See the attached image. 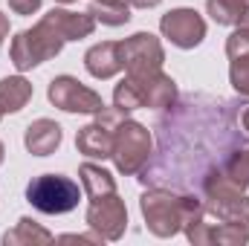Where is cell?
I'll use <instances>...</instances> for the list:
<instances>
[{
	"instance_id": "obj_1",
	"label": "cell",
	"mask_w": 249,
	"mask_h": 246,
	"mask_svg": "<svg viewBox=\"0 0 249 246\" xmlns=\"http://www.w3.org/2000/svg\"><path fill=\"white\" fill-rule=\"evenodd\" d=\"M244 102L183 96L157 122L160 148L157 157L145 162L139 180L157 188L197 191L200 183L223 168V162L247 148V133L241 124Z\"/></svg>"
},
{
	"instance_id": "obj_2",
	"label": "cell",
	"mask_w": 249,
	"mask_h": 246,
	"mask_svg": "<svg viewBox=\"0 0 249 246\" xmlns=\"http://www.w3.org/2000/svg\"><path fill=\"white\" fill-rule=\"evenodd\" d=\"M139 206H142L148 229L157 238H171L180 229H186V223L200 220L206 214V206L200 197L174 191V188H157V185H151V191L142 194Z\"/></svg>"
},
{
	"instance_id": "obj_3",
	"label": "cell",
	"mask_w": 249,
	"mask_h": 246,
	"mask_svg": "<svg viewBox=\"0 0 249 246\" xmlns=\"http://www.w3.org/2000/svg\"><path fill=\"white\" fill-rule=\"evenodd\" d=\"M174 102H177V84L162 70L151 72V75H127L122 84H116V90H113V105L119 110H124V113L139 110V107L165 110Z\"/></svg>"
},
{
	"instance_id": "obj_4",
	"label": "cell",
	"mask_w": 249,
	"mask_h": 246,
	"mask_svg": "<svg viewBox=\"0 0 249 246\" xmlns=\"http://www.w3.org/2000/svg\"><path fill=\"white\" fill-rule=\"evenodd\" d=\"M64 44H67V35H64V29L58 26L55 15L50 12V15L41 18L38 26L20 32V35L12 41V50H9V53H12V64H15L20 72H23V70H32V67H38V64L50 61L53 55H58Z\"/></svg>"
},
{
	"instance_id": "obj_5",
	"label": "cell",
	"mask_w": 249,
	"mask_h": 246,
	"mask_svg": "<svg viewBox=\"0 0 249 246\" xmlns=\"http://www.w3.org/2000/svg\"><path fill=\"white\" fill-rule=\"evenodd\" d=\"M197 191H200V200H203L206 211H212L217 220L249 226V197L244 194V188H238L232 180H226V174L220 168L212 171L200 183Z\"/></svg>"
},
{
	"instance_id": "obj_6",
	"label": "cell",
	"mask_w": 249,
	"mask_h": 246,
	"mask_svg": "<svg viewBox=\"0 0 249 246\" xmlns=\"http://www.w3.org/2000/svg\"><path fill=\"white\" fill-rule=\"evenodd\" d=\"M26 200L44 214H67L78 206L81 188L64 174H44L26 185Z\"/></svg>"
},
{
	"instance_id": "obj_7",
	"label": "cell",
	"mask_w": 249,
	"mask_h": 246,
	"mask_svg": "<svg viewBox=\"0 0 249 246\" xmlns=\"http://www.w3.org/2000/svg\"><path fill=\"white\" fill-rule=\"evenodd\" d=\"M110 159L116 162V168L124 177H133L145 168V162L151 159V133L148 127L139 122L122 119L113 136V154Z\"/></svg>"
},
{
	"instance_id": "obj_8",
	"label": "cell",
	"mask_w": 249,
	"mask_h": 246,
	"mask_svg": "<svg viewBox=\"0 0 249 246\" xmlns=\"http://www.w3.org/2000/svg\"><path fill=\"white\" fill-rule=\"evenodd\" d=\"M124 110H119L116 105L113 107H102L96 122H90L87 127L78 130L75 136V148L84 154V157H93V159H107L113 154V136H116V127L122 122Z\"/></svg>"
},
{
	"instance_id": "obj_9",
	"label": "cell",
	"mask_w": 249,
	"mask_h": 246,
	"mask_svg": "<svg viewBox=\"0 0 249 246\" xmlns=\"http://www.w3.org/2000/svg\"><path fill=\"white\" fill-rule=\"evenodd\" d=\"M119 50H122V64L127 75H151L162 70L165 53H162L160 38H154L151 32H136L119 41Z\"/></svg>"
},
{
	"instance_id": "obj_10",
	"label": "cell",
	"mask_w": 249,
	"mask_h": 246,
	"mask_svg": "<svg viewBox=\"0 0 249 246\" xmlns=\"http://www.w3.org/2000/svg\"><path fill=\"white\" fill-rule=\"evenodd\" d=\"M47 96H50V102H53L55 107H61L67 113H99V110L105 107L102 96H99L96 90L84 87V84H81L78 78H72V75H58V78H53Z\"/></svg>"
},
{
	"instance_id": "obj_11",
	"label": "cell",
	"mask_w": 249,
	"mask_h": 246,
	"mask_svg": "<svg viewBox=\"0 0 249 246\" xmlns=\"http://www.w3.org/2000/svg\"><path fill=\"white\" fill-rule=\"evenodd\" d=\"M87 226L96 229V235H102L105 241H119L127 229V209L119 200V194H107L99 200H90L87 209Z\"/></svg>"
},
{
	"instance_id": "obj_12",
	"label": "cell",
	"mask_w": 249,
	"mask_h": 246,
	"mask_svg": "<svg viewBox=\"0 0 249 246\" xmlns=\"http://www.w3.org/2000/svg\"><path fill=\"white\" fill-rule=\"evenodd\" d=\"M162 35L180 47V50H194L203 38H206V20L194 12V9H174L168 15H162L160 20Z\"/></svg>"
},
{
	"instance_id": "obj_13",
	"label": "cell",
	"mask_w": 249,
	"mask_h": 246,
	"mask_svg": "<svg viewBox=\"0 0 249 246\" xmlns=\"http://www.w3.org/2000/svg\"><path fill=\"white\" fill-rule=\"evenodd\" d=\"M186 235L191 244H247L249 226L241 223H206V214L200 220L186 223Z\"/></svg>"
},
{
	"instance_id": "obj_14",
	"label": "cell",
	"mask_w": 249,
	"mask_h": 246,
	"mask_svg": "<svg viewBox=\"0 0 249 246\" xmlns=\"http://www.w3.org/2000/svg\"><path fill=\"white\" fill-rule=\"evenodd\" d=\"M84 67L93 78H113L116 72H122V50H119V41H105V44H96L87 50L84 55Z\"/></svg>"
},
{
	"instance_id": "obj_15",
	"label": "cell",
	"mask_w": 249,
	"mask_h": 246,
	"mask_svg": "<svg viewBox=\"0 0 249 246\" xmlns=\"http://www.w3.org/2000/svg\"><path fill=\"white\" fill-rule=\"evenodd\" d=\"M61 136L64 133H61V124L58 122H53V119H35V122L26 127L23 145L35 157H50L61 145Z\"/></svg>"
},
{
	"instance_id": "obj_16",
	"label": "cell",
	"mask_w": 249,
	"mask_h": 246,
	"mask_svg": "<svg viewBox=\"0 0 249 246\" xmlns=\"http://www.w3.org/2000/svg\"><path fill=\"white\" fill-rule=\"evenodd\" d=\"M29 99H32V84L23 75L0 78V116L23 110Z\"/></svg>"
},
{
	"instance_id": "obj_17",
	"label": "cell",
	"mask_w": 249,
	"mask_h": 246,
	"mask_svg": "<svg viewBox=\"0 0 249 246\" xmlns=\"http://www.w3.org/2000/svg\"><path fill=\"white\" fill-rule=\"evenodd\" d=\"M78 174H81V185H84V191H87L90 200H99V197H107V194L116 191V183H113L110 171H105L102 165L84 162Z\"/></svg>"
},
{
	"instance_id": "obj_18",
	"label": "cell",
	"mask_w": 249,
	"mask_h": 246,
	"mask_svg": "<svg viewBox=\"0 0 249 246\" xmlns=\"http://www.w3.org/2000/svg\"><path fill=\"white\" fill-rule=\"evenodd\" d=\"M90 15L102 20L105 26H122L130 20V3L127 0H93Z\"/></svg>"
},
{
	"instance_id": "obj_19",
	"label": "cell",
	"mask_w": 249,
	"mask_h": 246,
	"mask_svg": "<svg viewBox=\"0 0 249 246\" xmlns=\"http://www.w3.org/2000/svg\"><path fill=\"white\" fill-rule=\"evenodd\" d=\"M247 9H249V0H206V12H209L212 20L220 23V26L238 23Z\"/></svg>"
},
{
	"instance_id": "obj_20",
	"label": "cell",
	"mask_w": 249,
	"mask_h": 246,
	"mask_svg": "<svg viewBox=\"0 0 249 246\" xmlns=\"http://www.w3.org/2000/svg\"><path fill=\"white\" fill-rule=\"evenodd\" d=\"M50 241H53V235L47 229H41L35 220H29V217H20L18 226L3 235V244L6 246L9 244H50Z\"/></svg>"
},
{
	"instance_id": "obj_21",
	"label": "cell",
	"mask_w": 249,
	"mask_h": 246,
	"mask_svg": "<svg viewBox=\"0 0 249 246\" xmlns=\"http://www.w3.org/2000/svg\"><path fill=\"white\" fill-rule=\"evenodd\" d=\"M220 171L226 174V180H232L238 188H249V148L235 151V154L223 162Z\"/></svg>"
},
{
	"instance_id": "obj_22",
	"label": "cell",
	"mask_w": 249,
	"mask_h": 246,
	"mask_svg": "<svg viewBox=\"0 0 249 246\" xmlns=\"http://www.w3.org/2000/svg\"><path fill=\"white\" fill-rule=\"evenodd\" d=\"M229 81H232V87L249 99V55L247 58H232L229 64Z\"/></svg>"
},
{
	"instance_id": "obj_23",
	"label": "cell",
	"mask_w": 249,
	"mask_h": 246,
	"mask_svg": "<svg viewBox=\"0 0 249 246\" xmlns=\"http://www.w3.org/2000/svg\"><path fill=\"white\" fill-rule=\"evenodd\" d=\"M41 3H44V0H9V9H12L15 15H32V12L41 9Z\"/></svg>"
},
{
	"instance_id": "obj_24",
	"label": "cell",
	"mask_w": 249,
	"mask_h": 246,
	"mask_svg": "<svg viewBox=\"0 0 249 246\" xmlns=\"http://www.w3.org/2000/svg\"><path fill=\"white\" fill-rule=\"evenodd\" d=\"M130 6H136V9H154V6H160V0H127Z\"/></svg>"
},
{
	"instance_id": "obj_25",
	"label": "cell",
	"mask_w": 249,
	"mask_h": 246,
	"mask_svg": "<svg viewBox=\"0 0 249 246\" xmlns=\"http://www.w3.org/2000/svg\"><path fill=\"white\" fill-rule=\"evenodd\" d=\"M9 35V18L0 12V47H3V38Z\"/></svg>"
},
{
	"instance_id": "obj_26",
	"label": "cell",
	"mask_w": 249,
	"mask_h": 246,
	"mask_svg": "<svg viewBox=\"0 0 249 246\" xmlns=\"http://www.w3.org/2000/svg\"><path fill=\"white\" fill-rule=\"evenodd\" d=\"M241 124H244V130L249 133V107H244V113H241Z\"/></svg>"
},
{
	"instance_id": "obj_27",
	"label": "cell",
	"mask_w": 249,
	"mask_h": 246,
	"mask_svg": "<svg viewBox=\"0 0 249 246\" xmlns=\"http://www.w3.org/2000/svg\"><path fill=\"white\" fill-rule=\"evenodd\" d=\"M238 26H247V29H249V9H247V12H244V18L238 20Z\"/></svg>"
},
{
	"instance_id": "obj_28",
	"label": "cell",
	"mask_w": 249,
	"mask_h": 246,
	"mask_svg": "<svg viewBox=\"0 0 249 246\" xmlns=\"http://www.w3.org/2000/svg\"><path fill=\"white\" fill-rule=\"evenodd\" d=\"M3 154H6V148H3V142H0V162H3Z\"/></svg>"
},
{
	"instance_id": "obj_29",
	"label": "cell",
	"mask_w": 249,
	"mask_h": 246,
	"mask_svg": "<svg viewBox=\"0 0 249 246\" xmlns=\"http://www.w3.org/2000/svg\"><path fill=\"white\" fill-rule=\"evenodd\" d=\"M58 3H75V0H58Z\"/></svg>"
},
{
	"instance_id": "obj_30",
	"label": "cell",
	"mask_w": 249,
	"mask_h": 246,
	"mask_svg": "<svg viewBox=\"0 0 249 246\" xmlns=\"http://www.w3.org/2000/svg\"><path fill=\"white\" fill-rule=\"evenodd\" d=\"M0 119H3V116H0Z\"/></svg>"
}]
</instances>
